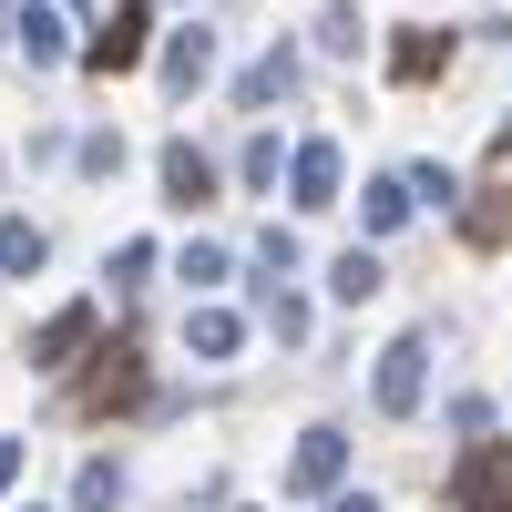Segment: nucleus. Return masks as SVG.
<instances>
[{
	"mask_svg": "<svg viewBox=\"0 0 512 512\" xmlns=\"http://www.w3.org/2000/svg\"><path fill=\"white\" fill-rule=\"evenodd\" d=\"M359 41H369V21L349 11V0H328V11H318V52H328V62H349Z\"/></svg>",
	"mask_w": 512,
	"mask_h": 512,
	"instance_id": "nucleus-17",
	"label": "nucleus"
},
{
	"mask_svg": "<svg viewBox=\"0 0 512 512\" xmlns=\"http://www.w3.org/2000/svg\"><path fill=\"white\" fill-rule=\"evenodd\" d=\"M287 195H297V216H328V205H338V144L328 134L287 154Z\"/></svg>",
	"mask_w": 512,
	"mask_h": 512,
	"instance_id": "nucleus-6",
	"label": "nucleus"
},
{
	"mask_svg": "<svg viewBox=\"0 0 512 512\" xmlns=\"http://www.w3.org/2000/svg\"><path fill=\"white\" fill-rule=\"evenodd\" d=\"M420 390H431V338H390V349H379V369H369V400L390 410V420H410L420 410Z\"/></svg>",
	"mask_w": 512,
	"mask_h": 512,
	"instance_id": "nucleus-2",
	"label": "nucleus"
},
{
	"mask_svg": "<svg viewBox=\"0 0 512 512\" xmlns=\"http://www.w3.org/2000/svg\"><path fill=\"white\" fill-rule=\"evenodd\" d=\"M41 256H52V236H41L31 216H11V226H0V267H11V277H41Z\"/></svg>",
	"mask_w": 512,
	"mask_h": 512,
	"instance_id": "nucleus-16",
	"label": "nucleus"
},
{
	"mask_svg": "<svg viewBox=\"0 0 512 512\" xmlns=\"http://www.w3.org/2000/svg\"><path fill=\"white\" fill-rule=\"evenodd\" d=\"M256 267H267V287H277V277H297V236H287V226H267V236H256Z\"/></svg>",
	"mask_w": 512,
	"mask_h": 512,
	"instance_id": "nucleus-21",
	"label": "nucleus"
},
{
	"mask_svg": "<svg viewBox=\"0 0 512 512\" xmlns=\"http://www.w3.org/2000/svg\"><path fill=\"white\" fill-rule=\"evenodd\" d=\"M328 512H379V502L369 492H328Z\"/></svg>",
	"mask_w": 512,
	"mask_h": 512,
	"instance_id": "nucleus-26",
	"label": "nucleus"
},
{
	"mask_svg": "<svg viewBox=\"0 0 512 512\" xmlns=\"http://www.w3.org/2000/svg\"><path fill=\"white\" fill-rule=\"evenodd\" d=\"M205 72H216V31L195 21V31H175V41H164V93H195Z\"/></svg>",
	"mask_w": 512,
	"mask_h": 512,
	"instance_id": "nucleus-11",
	"label": "nucleus"
},
{
	"mask_svg": "<svg viewBox=\"0 0 512 512\" xmlns=\"http://www.w3.org/2000/svg\"><path fill=\"white\" fill-rule=\"evenodd\" d=\"M0 21H11V0H0Z\"/></svg>",
	"mask_w": 512,
	"mask_h": 512,
	"instance_id": "nucleus-27",
	"label": "nucleus"
},
{
	"mask_svg": "<svg viewBox=\"0 0 512 512\" xmlns=\"http://www.w3.org/2000/svg\"><path fill=\"white\" fill-rule=\"evenodd\" d=\"M287 492H308V502H328L338 482H349V431H328V420H318V431H297V451H287V472H277Z\"/></svg>",
	"mask_w": 512,
	"mask_h": 512,
	"instance_id": "nucleus-3",
	"label": "nucleus"
},
{
	"mask_svg": "<svg viewBox=\"0 0 512 512\" xmlns=\"http://www.w3.org/2000/svg\"><path fill=\"white\" fill-rule=\"evenodd\" d=\"M164 205H216V164H205V144H164Z\"/></svg>",
	"mask_w": 512,
	"mask_h": 512,
	"instance_id": "nucleus-7",
	"label": "nucleus"
},
{
	"mask_svg": "<svg viewBox=\"0 0 512 512\" xmlns=\"http://www.w3.org/2000/svg\"><path fill=\"white\" fill-rule=\"evenodd\" d=\"M11 41H21L31 72H52V62L72 52V41H62V11H41V0H21V11H11Z\"/></svg>",
	"mask_w": 512,
	"mask_h": 512,
	"instance_id": "nucleus-9",
	"label": "nucleus"
},
{
	"mask_svg": "<svg viewBox=\"0 0 512 512\" xmlns=\"http://www.w3.org/2000/svg\"><path fill=\"white\" fill-rule=\"evenodd\" d=\"M93 328H103V308H93V297H72L62 318H41V338H31V369H72L82 349H93Z\"/></svg>",
	"mask_w": 512,
	"mask_h": 512,
	"instance_id": "nucleus-5",
	"label": "nucleus"
},
{
	"mask_svg": "<svg viewBox=\"0 0 512 512\" xmlns=\"http://www.w3.org/2000/svg\"><path fill=\"white\" fill-rule=\"evenodd\" d=\"M502 236H512V195H482L472 205V246H502Z\"/></svg>",
	"mask_w": 512,
	"mask_h": 512,
	"instance_id": "nucleus-22",
	"label": "nucleus"
},
{
	"mask_svg": "<svg viewBox=\"0 0 512 512\" xmlns=\"http://www.w3.org/2000/svg\"><path fill=\"white\" fill-rule=\"evenodd\" d=\"M359 226H369V236H400V226H410V185H400V175H379L369 205H359Z\"/></svg>",
	"mask_w": 512,
	"mask_h": 512,
	"instance_id": "nucleus-15",
	"label": "nucleus"
},
{
	"mask_svg": "<svg viewBox=\"0 0 512 512\" xmlns=\"http://www.w3.org/2000/svg\"><path fill=\"white\" fill-rule=\"evenodd\" d=\"M144 277H154V246L134 236V246H123V256H113V287H144Z\"/></svg>",
	"mask_w": 512,
	"mask_h": 512,
	"instance_id": "nucleus-24",
	"label": "nucleus"
},
{
	"mask_svg": "<svg viewBox=\"0 0 512 512\" xmlns=\"http://www.w3.org/2000/svg\"><path fill=\"white\" fill-rule=\"evenodd\" d=\"M123 502V472H113V461H82V472H72V512H113Z\"/></svg>",
	"mask_w": 512,
	"mask_h": 512,
	"instance_id": "nucleus-18",
	"label": "nucleus"
},
{
	"mask_svg": "<svg viewBox=\"0 0 512 512\" xmlns=\"http://www.w3.org/2000/svg\"><path fill=\"white\" fill-rule=\"evenodd\" d=\"M144 41H154V11H144V0H123V11H113L93 41H82V72H103V82H113V72H134V62H144Z\"/></svg>",
	"mask_w": 512,
	"mask_h": 512,
	"instance_id": "nucleus-4",
	"label": "nucleus"
},
{
	"mask_svg": "<svg viewBox=\"0 0 512 512\" xmlns=\"http://www.w3.org/2000/svg\"><path fill=\"white\" fill-rule=\"evenodd\" d=\"M134 400H144V359H134V349H103V369H93V390H82V410L103 420V410H134Z\"/></svg>",
	"mask_w": 512,
	"mask_h": 512,
	"instance_id": "nucleus-8",
	"label": "nucleus"
},
{
	"mask_svg": "<svg viewBox=\"0 0 512 512\" xmlns=\"http://www.w3.org/2000/svg\"><path fill=\"white\" fill-rule=\"evenodd\" d=\"M451 512H512V441H472L451 461Z\"/></svg>",
	"mask_w": 512,
	"mask_h": 512,
	"instance_id": "nucleus-1",
	"label": "nucleus"
},
{
	"mask_svg": "<svg viewBox=\"0 0 512 512\" xmlns=\"http://www.w3.org/2000/svg\"><path fill=\"white\" fill-rule=\"evenodd\" d=\"M82 175H93V185L123 175V134H82Z\"/></svg>",
	"mask_w": 512,
	"mask_h": 512,
	"instance_id": "nucleus-23",
	"label": "nucleus"
},
{
	"mask_svg": "<svg viewBox=\"0 0 512 512\" xmlns=\"http://www.w3.org/2000/svg\"><path fill=\"white\" fill-rule=\"evenodd\" d=\"M31 512H41V502H31Z\"/></svg>",
	"mask_w": 512,
	"mask_h": 512,
	"instance_id": "nucleus-28",
	"label": "nucleus"
},
{
	"mask_svg": "<svg viewBox=\"0 0 512 512\" xmlns=\"http://www.w3.org/2000/svg\"><path fill=\"white\" fill-rule=\"evenodd\" d=\"M185 349L195 359H236L246 349V318L236 308H185Z\"/></svg>",
	"mask_w": 512,
	"mask_h": 512,
	"instance_id": "nucleus-12",
	"label": "nucleus"
},
{
	"mask_svg": "<svg viewBox=\"0 0 512 512\" xmlns=\"http://www.w3.org/2000/svg\"><path fill=\"white\" fill-rule=\"evenodd\" d=\"M287 93H297V52H287V41H277L267 62L236 72V103H246V113H267V103H287Z\"/></svg>",
	"mask_w": 512,
	"mask_h": 512,
	"instance_id": "nucleus-10",
	"label": "nucleus"
},
{
	"mask_svg": "<svg viewBox=\"0 0 512 512\" xmlns=\"http://www.w3.org/2000/svg\"><path fill=\"white\" fill-rule=\"evenodd\" d=\"M21 461H31L21 441H0V492H11V482H21Z\"/></svg>",
	"mask_w": 512,
	"mask_h": 512,
	"instance_id": "nucleus-25",
	"label": "nucleus"
},
{
	"mask_svg": "<svg viewBox=\"0 0 512 512\" xmlns=\"http://www.w3.org/2000/svg\"><path fill=\"white\" fill-rule=\"evenodd\" d=\"M277 164H287V154H277V134H256V144H246V154H236V175H246V185H256V195H267V185H277Z\"/></svg>",
	"mask_w": 512,
	"mask_h": 512,
	"instance_id": "nucleus-20",
	"label": "nucleus"
},
{
	"mask_svg": "<svg viewBox=\"0 0 512 512\" xmlns=\"http://www.w3.org/2000/svg\"><path fill=\"white\" fill-rule=\"evenodd\" d=\"M175 277H185V287H226V246H216V236H195V246L175 256Z\"/></svg>",
	"mask_w": 512,
	"mask_h": 512,
	"instance_id": "nucleus-19",
	"label": "nucleus"
},
{
	"mask_svg": "<svg viewBox=\"0 0 512 512\" xmlns=\"http://www.w3.org/2000/svg\"><path fill=\"white\" fill-rule=\"evenodd\" d=\"M379 277H390V267H379L369 246H338V267H328V297H349V308H359V297H379Z\"/></svg>",
	"mask_w": 512,
	"mask_h": 512,
	"instance_id": "nucleus-14",
	"label": "nucleus"
},
{
	"mask_svg": "<svg viewBox=\"0 0 512 512\" xmlns=\"http://www.w3.org/2000/svg\"><path fill=\"white\" fill-rule=\"evenodd\" d=\"M390 72H400V82L451 72V31H400V41H390Z\"/></svg>",
	"mask_w": 512,
	"mask_h": 512,
	"instance_id": "nucleus-13",
	"label": "nucleus"
}]
</instances>
